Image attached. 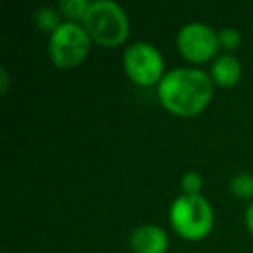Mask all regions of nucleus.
Here are the masks:
<instances>
[{"label": "nucleus", "mask_w": 253, "mask_h": 253, "mask_svg": "<svg viewBox=\"0 0 253 253\" xmlns=\"http://www.w3.org/2000/svg\"><path fill=\"white\" fill-rule=\"evenodd\" d=\"M156 94L169 113L193 118L208 108L213 95V82L203 70L173 68L158 84Z\"/></svg>", "instance_id": "f257e3e1"}, {"label": "nucleus", "mask_w": 253, "mask_h": 253, "mask_svg": "<svg viewBox=\"0 0 253 253\" xmlns=\"http://www.w3.org/2000/svg\"><path fill=\"white\" fill-rule=\"evenodd\" d=\"M82 25L92 42L108 49L120 47L123 42H126L130 33V23L126 18V12L113 0L90 2V7Z\"/></svg>", "instance_id": "f03ea898"}, {"label": "nucleus", "mask_w": 253, "mask_h": 253, "mask_svg": "<svg viewBox=\"0 0 253 253\" xmlns=\"http://www.w3.org/2000/svg\"><path fill=\"white\" fill-rule=\"evenodd\" d=\"M169 220L175 234L186 241H201L213 229L215 215L210 201L201 194H180L170 205Z\"/></svg>", "instance_id": "7ed1b4c3"}, {"label": "nucleus", "mask_w": 253, "mask_h": 253, "mask_svg": "<svg viewBox=\"0 0 253 253\" xmlns=\"http://www.w3.org/2000/svg\"><path fill=\"white\" fill-rule=\"evenodd\" d=\"M90 43L92 40L84 25L64 21L49 39V57L54 66L73 70L88 56Z\"/></svg>", "instance_id": "20e7f679"}, {"label": "nucleus", "mask_w": 253, "mask_h": 253, "mask_svg": "<svg viewBox=\"0 0 253 253\" xmlns=\"http://www.w3.org/2000/svg\"><path fill=\"white\" fill-rule=\"evenodd\" d=\"M123 70L126 77L141 87L158 85L165 77V59L155 45L148 42H135L125 49Z\"/></svg>", "instance_id": "39448f33"}, {"label": "nucleus", "mask_w": 253, "mask_h": 253, "mask_svg": "<svg viewBox=\"0 0 253 253\" xmlns=\"http://www.w3.org/2000/svg\"><path fill=\"white\" fill-rule=\"evenodd\" d=\"M177 49L189 63H208L218 56V33L205 23H187L177 33Z\"/></svg>", "instance_id": "423d86ee"}, {"label": "nucleus", "mask_w": 253, "mask_h": 253, "mask_svg": "<svg viewBox=\"0 0 253 253\" xmlns=\"http://www.w3.org/2000/svg\"><path fill=\"white\" fill-rule=\"evenodd\" d=\"M128 245H130L132 253H167L170 239L163 227L144 224L130 232Z\"/></svg>", "instance_id": "0eeeda50"}, {"label": "nucleus", "mask_w": 253, "mask_h": 253, "mask_svg": "<svg viewBox=\"0 0 253 253\" xmlns=\"http://www.w3.org/2000/svg\"><path fill=\"white\" fill-rule=\"evenodd\" d=\"M210 78L213 85H218L222 88H231L238 85L241 78V63L231 54H222L217 56L211 63Z\"/></svg>", "instance_id": "6e6552de"}, {"label": "nucleus", "mask_w": 253, "mask_h": 253, "mask_svg": "<svg viewBox=\"0 0 253 253\" xmlns=\"http://www.w3.org/2000/svg\"><path fill=\"white\" fill-rule=\"evenodd\" d=\"M88 7H90V2H87V0H63L57 5V11L68 23L82 25L88 12Z\"/></svg>", "instance_id": "1a4fd4ad"}, {"label": "nucleus", "mask_w": 253, "mask_h": 253, "mask_svg": "<svg viewBox=\"0 0 253 253\" xmlns=\"http://www.w3.org/2000/svg\"><path fill=\"white\" fill-rule=\"evenodd\" d=\"M35 23H37V26H39V30L50 33V35L63 25V21H61V12L52 7L39 9L35 14Z\"/></svg>", "instance_id": "9d476101"}, {"label": "nucleus", "mask_w": 253, "mask_h": 253, "mask_svg": "<svg viewBox=\"0 0 253 253\" xmlns=\"http://www.w3.org/2000/svg\"><path fill=\"white\" fill-rule=\"evenodd\" d=\"M229 191L239 200H253V175L238 173L229 180Z\"/></svg>", "instance_id": "9b49d317"}, {"label": "nucleus", "mask_w": 253, "mask_h": 253, "mask_svg": "<svg viewBox=\"0 0 253 253\" xmlns=\"http://www.w3.org/2000/svg\"><path fill=\"white\" fill-rule=\"evenodd\" d=\"M180 187H182V194L196 196L203 189V177L198 172H186L180 179Z\"/></svg>", "instance_id": "f8f14e48"}, {"label": "nucleus", "mask_w": 253, "mask_h": 253, "mask_svg": "<svg viewBox=\"0 0 253 253\" xmlns=\"http://www.w3.org/2000/svg\"><path fill=\"white\" fill-rule=\"evenodd\" d=\"M218 43H220L222 49L225 50H234L241 45V33L238 32L232 26H227V28H222L218 32Z\"/></svg>", "instance_id": "ddd939ff"}, {"label": "nucleus", "mask_w": 253, "mask_h": 253, "mask_svg": "<svg viewBox=\"0 0 253 253\" xmlns=\"http://www.w3.org/2000/svg\"><path fill=\"white\" fill-rule=\"evenodd\" d=\"M245 225L248 229V232L253 236V201L250 203V207L245 211Z\"/></svg>", "instance_id": "4468645a"}, {"label": "nucleus", "mask_w": 253, "mask_h": 253, "mask_svg": "<svg viewBox=\"0 0 253 253\" xmlns=\"http://www.w3.org/2000/svg\"><path fill=\"white\" fill-rule=\"evenodd\" d=\"M0 78H2L0 80V90H2V94H5L9 88V73L5 68H0Z\"/></svg>", "instance_id": "2eb2a0df"}]
</instances>
